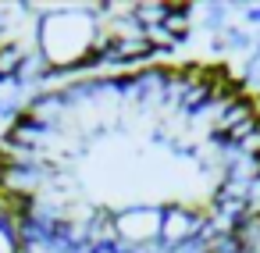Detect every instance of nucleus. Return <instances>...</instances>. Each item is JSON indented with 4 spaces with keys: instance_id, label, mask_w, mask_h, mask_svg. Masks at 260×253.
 I'll return each mask as SVG.
<instances>
[{
    "instance_id": "7ed1b4c3",
    "label": "nucleus",
    "mask_w": 260,
    "mask_h": 253,
    "mask_svg": "<svg viewBox=\"0 0 260 253\" xmlns=\"http://www.w3.org/2000/svg\"><path fill=\"white\" fill-rule=\"evenodd\" d=\"M200 232V214L185 203H171L164 207V225H160V242L168 246H182Z\"/></svg>"
},
{
    "instance_id": "20e7f679",
    "label": "nucleus",
    "mask_w": 260,
    "mask_h": 253,
    "mask_svg": "<svg viewBox=\"0 0 260 253\" xmlns=\"http://www.w3.org/2000/svg\"><path fill=\"white\" fill-rule=\"evenodd\" d=\"M0 253H22V239L8 221H0Z\"/></svg>"
},
{
    "instance_id": "f03ea898",
    "label": "nucleus",
    "mask_w": 260,
    "mask_h": 253,
    "mask_svg": "<svg viewBox=\"0 0 260 253\" xmlns=\"http://www.w3.org/2000/svg\"><path fill=\"white\" fill-rule=\"evenodd\" d=\"M160 225H164V210L160 207H128V210L114 214V232L128 246L157 242L160 239Z\"/></svg>"
},
{
    "instance_id": "f257e3e1",
    "label": "nucleus",
    "mask_w": 260,
    "mask_h": 253,
    "mask_svg": "<svg viewBox=\"0 0 260 253\" xmlns=\"http://www.w3.org/2000/svg\"><path fill=\"white\" fill-rule=\"evenodd\" d=\"M36 50L43 68L64 72L96 61L100 54V22L93 11L82 8H54L40 15L36 29Z\"/></svg>"
}]
</instances>
